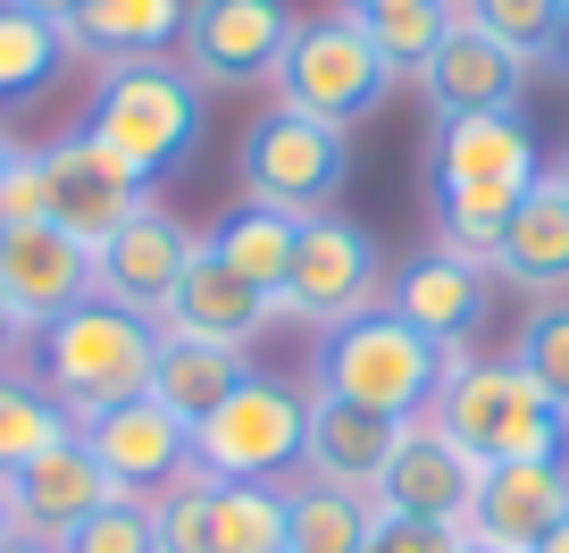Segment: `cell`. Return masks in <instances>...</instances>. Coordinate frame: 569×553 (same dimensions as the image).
Masks as SVG:
<instances>
[{
  "label": "cell",
  "instance_id": "1",
  "mask_svg": "<svg viewBox=\"0 0 569 553\" xmlns=\"http://www.w3.org/2000/svg\"><path fill=\"white\" fill-rule=\"evenodd\" d=\"M536 135L519 126V109H486V118H436L427 144V185H436V227L445 251L486 260L495 235L511 227V210L536 194Z\"/></svg>",
  "mask_w": 569,
  "mask_h": 553
},
{
  "label": "cell",
  "instance_id": "2",
  "mask_svg": "<svg viewBox=\"0 0 569 553\" xmlns=\"http://www.w3.org/2000/svg\"><path fill=\"white\" fill-rule=\"evenodd\" d=\"M84 126L134 185H168L201 151V85L177 59H109Z\"/></svg>",
  "mask_w": 569,
  "mask_h": 553
},
{
  "label": "cell",
  "instance_id": "3",
  "mask_svg": "<svg viewBox=\"0 0 569 553\" xmlns=\"http://www.w3.org/2000/svg\"><path fill=\"white\" fill-rule=\"evenodd\" d=\"M427 419H436V428H445L478 470H495V462H552V453L569 445L561 403H552L519 361L445 353V386H436Z\"/></svg>",
  "mask_w": 569,
  "mask_h": 553
},
{
  "label": "cell",
  "instance_id": "4",
  "mask_svg": "<svg viewBox=\"0 0 569 553\" xmlns=\"http://www.w3.org/2000/svg\"><path fill=\"white\" fill-rule=\"evenodd\" d=\"M26 353H34V386L68 411L76 428H84V419H101V411L151 394L160 327L126 319V310H109V303H76V310H59Z\"/></svg>",
  "mask_w": 569,
  "mask_h": 553
},
{
  "label": "cell",
  "instance_id": "5",
  "mask_svg": "<svg viewBox=\"0 0 569 553\" xmlns=\"http://www.w3.org/2000/svg\"><path fill=\"white\" fill-rule=\"evenodd\" d=\"M310 386H319L327 403H352V411L427 419V403H436V386H445V353H436L410 319H393V310H360V319L319 327Z\"/></svg>",
  "mask_w": 569,
  "mask_h": 553
},
{
  "label": "cell",
  "instance_id": "6",
  "mask_svg": "<svg viewBox=\"0 0 569 553\" xmlns=\"http://www.w3.org/2000/svg\"><path fill=\"white\" fill-rule=\"evenodd\" d=\"M302 436H310V394L284 386V377L243 369V386L193 428V478L268 486L284 470H302Z\"/></svg>",
  "mask_w": 569,
  "mask_h": 553
},
{
  "label": "cell",
  "instance_id": "7",
  "mask_svg": "<svg viewBox=\"0 0 569 553\" xmlns=\"http://www.w3.org/2000/svg\"><path fill=\"white\" fill-rule=\"evenodd\" d=\"M277 92H284V109H302V118H319V126L343 135L352 118H369V109L393 92V59L369 42V26H360L352 9H327V18L293 26V51H284V68H277Z\"/></svg>",
  "mask_w": 569,
  "mask_h": 553
},
{
  "label": "cell",
  "instance_id": "8",
  "mask_svg": "<svg viewBox=\"0 0 569 553\" xmlns=\"http://www.w3.org/2000/svg\"><path fill=\"white\" fill-rule=\"evenodd\" d=\"M234 177H243V201H260V210L319 218V210H336V185H343V135L277 101L268 118L243 126Z\"/></svg>",
  "mask_w": 569,
  "mask_h": 553
},
{
  "label": "cell",
  "instance_id": "9",
  "mask_svg": "<svg viewBox=\"0 0 569 553\" xmlns=\"http://www.w3.org/2000/svg\"><path fill=\"white\" fill-rule=\"evenodd\" d=\"M377 286H386V251L360 218L319 210L302 218V244H293V277L277 294V319H310V327H336L377 310Z\"/></svg>",
  "mask_w": 569,
  "mask_h": 553
},
{
  "label": "cell",
  "instance_id": "10",
  "mask_svg": "<svg viewBox=\"0 0 569 553\" xmlns=\"http://www.w3.org/2000/svg\"><path fill=\"white\" fill-rule=\"evenodd\" d=\"M293 9L284 0H184V76L201 92H243L268 85L293 51Z\"/></svg>",
  "mask_w": 569,
  "mask_h": 553
},
{
  "label": "cell",
  "instance_id": "11",
  "mask_svg": "<svg viewBox=\"0 0 569 553\" xmlns=\"http://www.w3.org/2000/svg\"><path fill=\"white\" fill-rule=\"evenodd\" d=\"M201 251V235L184 227L177 210H160V201H142L134 218H126L109 244H92V303L126 310V319H168V294H177L184 260Z\"/></svg>",
  "mask_w": 569,
  "mask_h": 553
},
{
  "label": "cell",
  "instance_id": "12",
  "mask_svg": "<svg viewBox=\"0 0 569 553\" xmlns=\"http://www.w3.org/2000/svg\"><path fill=\"white\" fill-rule=\"evenodd\" d=\"M84 453L109 470V486L134 503H160L168 486L193 478V428H184L177 411H160L151 394H134V403L101 411V419H84Z\"/></svg>",
  "mask_w": 569,
  "mask_h": 553
},
{
  "label": "cell",
  "instance_id": "13",
  "mask_svg": "<svg viewBox=\"0 0 569 553\" xmlns=\"http://www.w3.org/2000/svg\"><path fill=\"white\" fill-rule=\"evenodd\" d=\"M478 478H486V470L469 462L436 419H410L369 503H377V512H393V520H445V529H461L469 503H478Z\"/></svg>",
  "mask_w": 569,
  "mask_h": 553
},
{
  "label": "cell",
  "instance_id": "14",
  "mask_svg": "<svg viewBox=\"0 0 569 553\" xmlns=\"http://www.w3.org/2000/svg\"><path fill=\"white\" fill-rule=\"evenodd\" d=\"M42 168H51V218H59V227H68L84 251L109 244V235H118L142 201H151L101 144H92V126H68L59 144H42Z\"/></svg>",
  "mask_w": 569,
  "mask_h": 553
},
{
  "label": "cell",
  "instance_id": "15",
  "mask_svg": "<svg viewBox=\"0 0 569 553\" xmlns=\"http://www.w3.org/2000/svg\"><path fill=\"white\" fill-rule=\"evenodd\" d=\"M569 520V462H495L478 478V503H469L461 536L478 545H502V553H536L552 529Z\"/></svg>",
  "mask_w": 569,
  "mask_h": 553
},
{
  "label": "cell",
  "instance_id": "16",
  "mask_svg": "<svg viewBox=\"0 0 569 553\" xmlns=\"http://www.w3.org/2000/svg\"><path fill=\"white\" fill-rule=\"evenodd\" d=\"M0 303L42 336L59 310L92 303V251L68 227H0Z\"/></svg>",
  "mask_w": 569,
  "mask_h": 553
},
{
  "label": "cell",
  "instance_id": "17",
  "mask_svg": "<svg viewBox=\"0 0 569 553\" xmlns=\"http://www.w3.org/2000/svg\"><path fill=\"white\" fill-rule=\"evenodd\" d=\"M101 503H118V486H109V470L84 453V436H68L59 453H42V462H26L18 478H9L18 536H42V545H68Z\"/></svg>",
  "mask_w": 569,
  "mask_h": 553
},
{
  "label": "cell",
  "instance_id": "18",
  "mask_svg": "<svg viewBox=\"0 0 569 553\" xmlns=\"http://www.w3.org/2000/svg\"><path fill=\"white\" fill-rule=\"evenodd\" d=\"M410 419H386V411H352L310 394V436H302V470L310 486H336V495H377L393 445H402Z\"/></svg>",
  "mask_w": 569,
  "mask_h": 553
},
{
  "label": "cell",
  "instance_id": "19",
  "mask_svg": "<svg viewBox=\"0 0 569 553\" xmlns=\"http://www.w3.org/2000/svg\"><path fill=\"white\" fill-rule=\"evenodd\" d=\"M436 118H486V109H519V85H528V59L502 51L495 34H478L469 18H452V34L436 42V59L419 68Z\"/></svg>",
  "mask_w": 569,
  "mask_h": 553
},
{
  "label": "cell",
  "instance_id": "20",
  "mask_svg": "<svg viewBox=\"0 0 569 553\" xmlns=\"http://www.w3.org/2000/svg\"><path fill=\"white\" fill-rule=\"evenodd\" d=\"M478 310H486V260H469V251H419L393 277V319H410L436 353H461Z\"/></svg>",
  "mask_w": 569,
  "mask_h": 553
},
{
  "label": "cell",
  "instance_id": "21",
  "mask_svg": "<svg viewBox=\"0 0 569 553\" xmlns=\"http://www.w3.org/2000/svg\"><path fill=\"white\" fill-rule=\"evenodd\" d=\"M268 319H277V303H268V294H251L243 277H234V268L201 244L193 260H184L177 294H168V319H160V327H168V336H201V344H234V353H243Z\"/></svg>",
  "mask_w": 569,
  "mask_h": 553
},
{
  "label": "cell",
  "instance_id": "22",
  "mask_svg": "<svg viewBox=\"0 0 569 553\" xmlns=\"http://www.w3.org/2000/svg\"><path fill=\"white\" fill-rule=\"evenodd\" d=\"M486 268H495L502 286H528V294H545V303L569 286V201L552 194V177H536V194L511 210V227L495 235Z\"/></svg>",
  "mask_w": 569,
  "mask_h": 553
},
{
  "label": "cell",
  "instance_id": "23",
  "mask_svg": "<svg viewBox=\"0 0 569 553\" xmlns=\"http://www.w3.org/2000/svg\"><path fill=\"white\" fill-rule=\"evenodd\" d=\"M234 386H243V353L234 344H201V336H168L160 327V361H151V403L160 411H177L184 428H201Z\"/></svg>",
  "mask_w": 569,
  "mask_h": 553
},
{
  "label": "cell",
  "instance_id": "24",
  "mask_svg": "<svg viewBox=\"0 0 569 553\" xmlns=\"http://www.w3.org/2000/svg\"><path fill=\"white\" fill-rule=\"evenodd\" d=\"M184 34V0H84L68 18V51L84 59H160Z\"/></svg>",
  "mask_w": 569,
  "mask_h": 553
},
{
  "label": "cell",
  "instance_id": "25",
  "mask_svg": "<svg viewBox=\"0 0 569 553\" xmlns=\"http://www.w3.org/2000/svg\"><path fill=\"white\" fill-rule=\"evenodd\" d=\"M201 244L218 251V260L243 277L251 294H268L277 303L284 277H293V244H302V218H284V210H260V201H243V210H227Z\"/></svg>",
  "mask_w": 569,
  "mask_h": 553
},
{
  "label": "cell",
  "instance_id": "26",
  "mask_svg": "<svg viewBox=\"0 0 569 553\" xmlns=\"http://www.w3.org/2000/svg\"><path fill=\"white\" fill-rule=\"evenodd\" d=\"M377 529L369 495H336V486H293L284 495V553H360Z\"/></svg>",
  "mask_w": 569,
  "mask_h": 553
},
{
  "label": "cell",
  "instance_id": "27",
  "mask_svg": "<svg viewBox=\"0 0 569 553\" xmlns=\"http://www.w3.org/2000/svg\"><path fill=\"white\" fill-rule=\"evenodd\" d=\"M76 436V419L51 403V394L34 386V377L0 369V478H18L26 462H42V453H59Z\"/></svg>",
  "mask_w": 569,
  "mask_h": 553
},
{
  "label": "cell",
  "instance_id": "28",
  "mask_svg": "<svg viewBox=\"0 0 569 553\" xmlns=\"http://www.w3.org/2000/svg\"><path fill=\"white\" fill-rule=\"evenodd\" d=\"M201 495H210L218 553H284V495L277 486H218V478H201Z\"/></svg>",
  "mask_w": 569,
  "mask_h": 553
},
{
  "label": "cell",
  "instance_id": "29",
  "mask_svg": "<svg viewBox=\"0 0 569 553\" xmlns=\"http://www.w3.org/2000/svg\"><path fill=\"white\" fill-rule=\"evenodd\" d=\"M360 26H369V42L377 51L393 59V76H419L427 59H436V42L452 34V18H461V9H445V0H377V9H352Z\"/></svg>",
  "mask_w": 569,
  "mask_h": 553
},
{
  "label": "cell",
  "instance_id": "30",
  "mask_svg": "<svg viewBox=\"0 0 569 553\" xmlns=\"http://www.w3.org/2000/svg\"><path fill=\"white\" fill-rule=\"evenodd\" d=\"M59 59H68V34H59V26L26 18V9H0V101H34L59 76Z\"/></svg>",
  "mask_w": 569,
  "mask_h": 553
},
{
  "label": "cell",
  "instance_id": "31",
  "mask_svg": "<svg viewBox=\"0 0 569 553\" xmlns=\"http://www.w3.org/2000/svg\"><path fill=\"white\" fill-rule=\"evenodd\" d=\"M511 361L561 403V419H569V303H536L528 327H519V344H511Z\"/></svg>",
  "mask_w": 569,
  "mask_h": 553
},
{
  "label": "cell",
  "instance_id": "32",
  "mask_svg": "<svg viewBox=\"0 0 569 553\" xmlns=\"http://www.w3.org/2000/svg\"><path fill=\"white\" fill-rule=\"evenodd\" d=\"M461 18L478 26V34H495L502 51L545 59L552 51V26H561V0H469Z\"/></svg>",
  "mask_w": 569,
  "mask_h": 553
},
{
  "label": "cell",
  "instance_id": "33",
  "mask_svg": "<svg viewBox=\"0 0 569 553\" xmlns=\"http://www.w3.org/2000/svg\"><path fill=\"white\" fill-rule=\"evenodd\" d=\"M59 553H160V529H151V503H134V495L101 503V512H92V520H84V529H76Z\"/></svg>",
  "mask_w": 569,
  "mask_h": 553
},
{
  "label": "cell",
  "instance_id": "34",
  "mask_svg": "<svg viewBox=\"0 0 569 553\" xmlns=\"http://www.w3.org/2000/svg\"><path fill=\"white\" fill-rule=\"evenodd\" d=\"M151 529H160V553H218V536H210V495H201V478L168 486V495L151 503Z\"/></svg>",
  "mask_w": 569,
  "mask_h": 553
},
{
  "label": "cell",
  "instance_id": "35",
  "mask_svg": "<svg viewBox=\"0 0 569 553\" xmlns=\"http://www.w3.org/2000/svg\"><path fill=\"white\" fill-rule=\"evenodd\" d=\"M0 227H59L51 218V168L26 144H18V160L0 168Z\"/></svg>",
  "mask_w": 569,
  "mask_h": 553
},
{
  "label": "cell",
  "instance_id": "36",
  "mask_svg": "<svg viewBox=\"0 0 569 553\" xmlns=\"http://www.w3.org/2000/svg\"><path fill=\"white\" fill-rule=\"evenodd\" d=\"M360 553H461V529H445V520H393V512H377V529H369V545Z\"/></svg>",
  "mask_w": 569,
  "mask_h": 553
},
{
  "label": "cell",
  "instance_id": "37",
  "mask_svg": "<svg viewBox=\"0 0 569 553\" xmlns=\"http://www.w3.org/2000/svg\"><path fill=\"white\" fill-rule=\"evenodd\" d=\"M0 9H26V18H42V26H59V34H68V18L84 9V0H0Z\"/></svg>",
  "mask_w": 569,
  "mask_h": 553
},
{
  "label": "cell",
  "instance_id": "38",
  "mask_svg": "<svg viewBox=\"0 0 569 553\" xmlns=\"http://www.w3.org/2000/svg\"><path fill=\"white\" fill-rule=\"evenodd\" d=\"M26 344H34V327H26L9 303H0V361H9V353H26Z\"/></svg>",
  "mask_w": 569,
  "mask_h": 553
},
{
  "label": "cell",
  "instance_id": "39",
  "mask_svg": "<svg viewBox=\"0 0 569 553\" xmlns=\"http://www.w3.org/2000/svg\"><path fill=\"white\" fill-rule=\"evenodd\" d=\"M545 59H552V68L569 76V0H561V26H552V51H545Z\"/></svg>",
  "mask_w": 569,
  "mask_h": 553
},
{
  "label": "cell",
  "instance_id": "40",
  "mask_svg": "<svg viewBox=\"0 0 569 553\" xmlns=\"http://www.w3.org/2000/svg\"><path fill=\"white\" fill-rule=\"evenodd\" d=\"M18 536V512H9V478H0V545Z\"/></svg>",
  "mask_w": 569,
  "mask_h": 553
},
{
  "label": "cell",
  "instance_id": "41",
  "mask_svg": "<svg viewBox=\"0 0 569 553\" xmlns=\"http://www.w3.org/2000/svg\"><path fill=\"white\" fill-rule=\"evenodd\" d=\"M0 553H59V545H42V536H9Z\"/></svg>",
  "mask_w": 569,
  "mask_h": 553
},
{
  "label": "cell",
  "instance_id": "42",
  "mask_svg": "<svg viewBox=\"0 0 569 553\" xmlns=\"http://www.w3.org/2000/svg\"><path fill=\"white\" fill-rule=\"evenodd\" d=\"M552 194H561V201H569V151H561V168H552Z\"/></svg>",
  "mask_w": 569,
  "mask_h": 553
},
{
  "label": "cell",
  "instance_id": "43",
  "mask_svg": "<svg viewBox=\"0 0 569 553\" xmlns=\"http://www.w3.org/2000/svg\"><path fill=\"white\" fill-rule=\"evenodd\" d=\"M9 160H18V135H9V126H0V168H9Z\"/></svg>",
  "mask_w": 569,
  "mask_h": 553
},
{
  "label": "cell",
  "instance_id": "44",
  "mask_svg": "<svg viewBox=\"0 0 569 553\" xmlns=\"http://www.w3.org/2000/svg\"><path fill=\"white\" fill-rule=\"evenodd\" d=\"M461 553H502V545H478V536H461Z\"/></svg>",
  "mask_w": 569,
  "mask_h": 553
},
{
  "label": "cell",
  "instance_id": "45",
  "mask_svg": "<svg viewBox=\"0 0 569 553\" xmlns=\"http://www.w3.org/2000/svg\"><path fill=\"white\" fill-rule=\"evenodd\" d=\"M343 9H377V0H343Z\"/></svg>",
  "mask_w": 569,
  "mask_h": 553
},
{
  "label": "cell",
  "instance_id": "46",
  "mask_svg": "<svg viewBox=\"0 0 569 553\" xmlns=\"http://www.w3.org/2000/svg\"><path fill=\"white\" fill-rule=\"evenodd\" d=\"M445 9H469V0H445Z\"/></svg>",
  "mask_w": 569,
  "mask_h": 553
}]
</instances>
